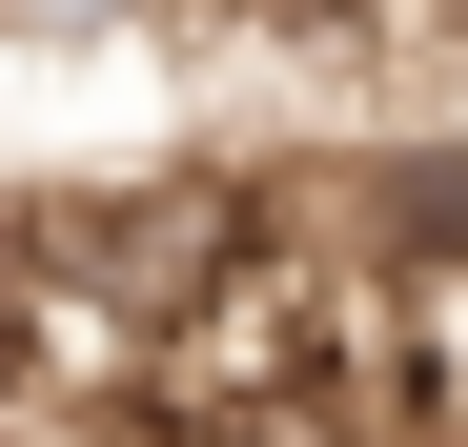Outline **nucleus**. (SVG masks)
Instances as JSON below:
<instances>
[{"mask_svg":"<svg viewBox=\"0 0 468 447\" xmlns=\"http://www.w3.org/2000/svg\"><path fill=\"white\" fill-rule=\"evenodd\" d=\"M0 387H21V265H0Z\"/></svg>","mask_w":468,"mask_h":447,"instance_id":"f257e3e1","label":"nucleus"}]
</instances>
